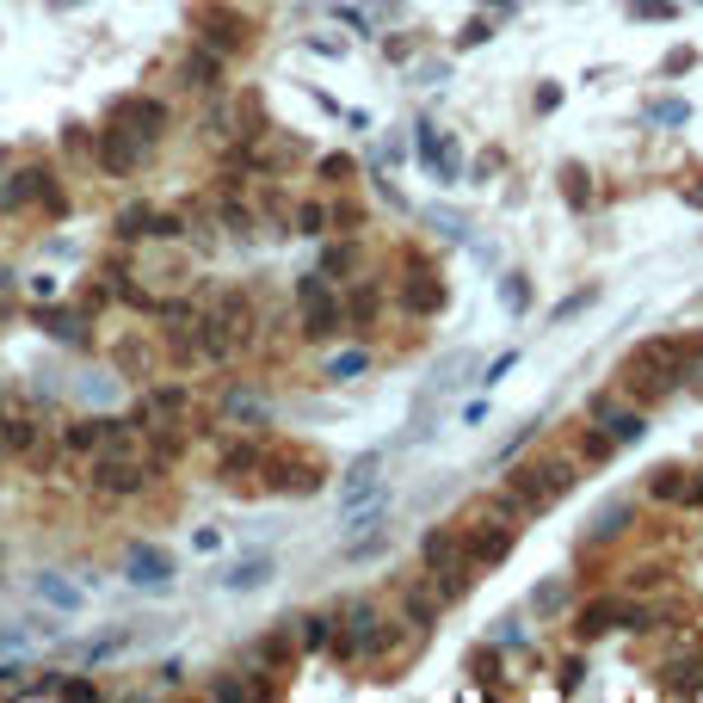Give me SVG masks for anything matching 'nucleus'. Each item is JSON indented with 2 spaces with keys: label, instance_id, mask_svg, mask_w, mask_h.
Masks as SVG:
<instances>
[{
  "label": "nucleus",
  "instance_id": "nucleus-14",
  "mask_svg": "<svg viewBox=\"0 0 703 703\" xmlns=\"http://www.w3.org/2000/svg\"><path fill=\"white\" fill-rule=\"evenodd\" d=\"M401 303L414 309V315H438V309H444V284L420 266V272H407V284H401Z\"/></svg>",
  "mask_w": 703,
  "mask_h": 703
},
{
  "label": "nucleus",
  "instance_id": "nucleus-16",
  "mask_svg": "<svg viewBox=\"0 0 703 703\" xmlns=\"http://www.w3.org/2000/svg\"><path fill=\"white\" fill-rule=\"evenodd\" d=\"M198 19L210 25L204 37H210V44H216V50H241V44H247V19H235V13H216V7H204Z\"/></svg>",
  "mask_w": 703,
  "mask_h": 703
},
{
  "label": "nucleus",
  "instance_id": "nucleus-15",
  "mask_svg": "<svg viewBox=\"0 0 703 703\" xmlns=\"http://www.w3.org/2000/svg\"><path fill=\"white\" fill-rule=\"evenodd\" d=\"M420 562H426V574L463 562V537H457V531H426V537H420Z\"/></svg>",
  "mask_w": 703,
  "mask_h": 703
},
{
  "label": "nucleus",
  "instance_id": "nucleus-6",
  "mask_svg": "<svg viewBox=\"0 0 703 703\" xmlns=\"http://www.w3.org/2000/svg\"><path fill=\"white\" fill-rule=\"evenodd\" d=\"M272 481V494H315L321 488V469L309 463V457H290V451H278V457H266V469H259Z\"/></svg>",
  "mask_w": 703,
  "mask_h": 703
},
{
  "label": "nucleus",
  "instance_id": "nucleus-36",
  "mask_svg": "<svg viewBox=\"0 0 703 703\" xmlns=\"http://www.w3.org/2000/svg\"><path fill=\"white\" fill-rule=\"evenodd\" d=\"M562 192H568L574 204H586V198H592V185H586V173H580V167H568V173H562Z\"/></svg>",
  "mask_w": 703,
  "mask_h": 703
},
{
  "label": "nucleus",
  "instance_id": "nucleus-33",
  "mask_svg": "<svg viewBox=\"0 0 703 703\" xmlns=\"http://www.w3.org/2000/svg\"><path fill=\"white\" fill-rule=\"evenodd\" d=\"M611 451H617V444H611V432H605V426H599V432H586V438H580V457H586V463H605Z\"/></svg>",
  "mask_w": 703,
  "mask_h": 703
},
{
  "label": "nucleus",
  "instance_id": "nucleus-7",
  "mask_svg": "<svg viewBox=\"0 0 703 703\" xmlns=\"http://www.w3.org/2000/svg\"><path fill=\"white\" fill-rule=\"evenodd\" d=\"M414 155L444 179V185H457V173H463V161H457V148H451V136H444L438 124H420L414 130Z\"/></svg>",
  "mask_w": 703,
  "mask_h": 703
},
{
  "label": "nucleus",
  "instance_id": "nucleus-45",
  "mask_svg": "<svg viewBox=\"0 0 703 703\" xmlns=\"http://www.w3.org/2000/svg\"><path fill=\"white\" fill-rule=\"evenodd\" d=\"M321 173H327V179H346V173H352V161H346V155H327V161H321Z\"/></svg>",
  "mask_w": 703,
  "mask_h": 703
},
{
  "label": "nucleus",
  "instance_id": "nucleus-2",
  "mask_svg": "<svg viewBox=\"0 0 703 703\" xmlns=\"http://www.w3.org/2000/svg\"><path fill=\"white\" fill-rule=\"evenodd\" d=\"M512 537H518V525H506V518H475V525L463 518V555L481 568H500L512 555Z\"/></svg>",
  "mask_w": 703,
  "mask_h": 703
},
{
  "label": "nucleus",
  "instance_id": "nucleus-21",
  "mask_svg": "<svg viewBox=\"0 0 703 703\" xmlns=\"http://www.w3.org/2000/svg\"><path fill=\"white\" fill-rule=\"evenodd\" d=\"M37 321H44V327L56 333V340H74V346H87V340H93V333H87V315H81V309H44Z\"/></svg>",
  "mask_w": 703,
  "mask_h": 703
},
{
  "label": "nucleus",
  "instance_id": "nucleus-30",
  "mask_svg": "<svg viewBox=\"0 0 703 703\" xmlns=\"http://www.w3.org/2000/svg\"><path fill=\"white\" fill-rule=\"evenodd\" d=\"M562 605H568V580H543L531 592V611H562Z\"/></svg>",
  "mask_w": 703,
  "mask_h": 703
},
{
  "label": "nucleus",
  "instance_id": "nucleus-44",
  "mask_svg": "<svg viewBox=\"0 0 703 703\" xmlns=\"http://www.w3.org/2000/svg\"><path fill=\"white\" fill-rule=\"evenodd\" d=\"M352 315H358V321L377 315V290H358V296H352Z\"/></svg>",
  "mask_w": 703,
  "mask_h": 703
},
{
  "label": "nucleus",
  "instance_id": "nucleus-29",
  "mask_svg": "<svg viewBox=\"0 0 703 703\" xmlns=\"http://www.w3.org/2000/svg\"><path fill=\"white\" fill-rule=\"evenodd\" d=\"M37 420H25V414H7V451H37Z\"/></svg>",
  "mask_w": 703,
  "mask_h": 703
},
{
  "label": "nucleus",
  "instance_id": "nucleus-48",
  "mask_svg": "<svg viewBox=\"0 0 703 703\" xmlns=\"http://www.w3.org/2000/svg\"><path fill=\"white\" fill-rule=\"evenodd\" d=\"M19 685V666H0V691H13Z\"/></svg>",
  "mask_w": 703,
  "mask_h": 703
},
{
  "label": "nucleus",
  "instance_id": "nucleus-18",
  "mask_svg": "<svg viewBox=\"0 0 703 703\" xmlns=\"http://www.w3.org/2000/svg\"><path fill=\"white\" fill-rule=\"evenodd\" d=\"M401 611H407V623H414L420 636H426V629L438 623V611H444V599H438V592H420V586H407V592H401Z\"/></svg>",
  "mask_w": 703,
  "mask_h": 703
},
{
  "label": "nucleus",
  "instance_id": "nucleus-13",
  "mask_svg": "<svg viewBox=\"0 0 703 703\" xmlns=\"http://www.w3.org/2000/svg\"><path fill=\"white\" fill-rule=\"evenodd\" d=\"M414 636H420L414 623H377V629H370V642H364V660H401Z\"/></svg>",
  "mask_w": 703,
  "mask_h": 703
},
{
  "label": "nucleus",
  "instance_id": "nucleus-11",
  "mask_svg": "<svg viewBox=\"0 0 703 703\" xmlns=\"http://www.w3.org/2000/svg\"><path fill=\"white\" fill-rule=\"evenodd\" d=\"M179 407H185V389L179 383H161V389H148V401L136 407V426L142 432H161V420H173Z\"/></svg>",
  "mask_w": 703,
  "mask_h": 703
},
{
  "label": "nucleus",
  "instance_id": "nucleus-9",
  "mask_svg": "<svg viewBox=\"0 0 703 703\" xmlns=\"http://www.w3.org/2000/svg\"><path fill=\"white\" fill-rule=\"evenodd\" d=\"M592 420H605V432H611V444H636V438L648 432V420L636 414V407H623L617 395H599V401H592Z\"/></svg>",
  "mask_w": 703,
  "mask_h": 703
},
{
  "label": "nucleus",
  "instance_id": "nucleus-49",
  "mask_svg": "<svg viewBox=\"0 0 703 703\" xmlns=\"http://www.w3.org/2000/svg\"><path fill=\"white\" fill-rule=\"evenodd\" d=\"M685 198H691V204H703V185H691V192H685Z\"/></svg>",
  "mask_w": 703,
  "mask_h": 703
},
{
  "label": "nucleus",
  "instance_id": "nucleus-41",
  "mask_svg": "<svg viewBox=\"0 0 703 703\" xmlns=\"http://www.w3.org/2000/svg\"><path fill=\"white\" fill-rule=\"evenodd\" d=\"M648 118H654V124H685V105H679V99H666V105H654V111H648Z\"/></svg>",
  "mask_w": 703,
  "mask_h": 703
},
{
  "label": "nucleus",
  "instance_id": "nucleus-46",
  "mask_svg": "<svg viewBox=\"0 0 703 703\" xmlns=\"http://www.w3.org/2000/svg\"><path fill=\"white\" fill-rule=\"evenodd\" d=\"M512 364H518V358H512V352H500V358L488 364V377H481V383H500V377H506V370H512Z\"/></svg>",
  "mask_w": 703,
  "mask_h": 703
},
{
  "label": "nucleus",
  "instance_id": "nucleus-25",
  "mask_svg": "<svg viewBox=\"0 0 703 703\" xmlns=\"http://www.w3.org/2000/svg\"><path fill=\"white\" fill-rule=\"evenodd\" d=\"M31 592H37L44 605H56V611H74V605H81V592H74L68 580H56V574H37V580H31Z\"/></svg>",
  "mask_w": 703,
  "mask_h": 703
},
{
  "label": "nucleus",
  "instance_id": "nucleus-38",
  "mask_svg": "<svg viewBox=\"0 0 703 703\" xmlns=\"http://www.w3.org/2000/svg\"><path fill=\"white\" fill-rule=\"evenodd\" d=\"M494 642H518V648H525V617H500V629H494Z\"/></svg>",
  "mask_w": 703,
  "mask_h": 703
},
{
  "label": "nucleus",
  "instance_id": "nucleus-10",
  "mask_svg": "<svg viewBox=\"0 0 703 703\" xmlns=\"http://www.w3.org/2000/svg\"><path fill=\"white\" fill-rule=\"evenodd\" d=\"M648 494L666 506H697L703 500V481H685V469H654L648 475Z\"/></svg>",
  "mask_w": 703,
  "mask_h": 703
},
{
  "label": "nucleus",
  "instance_id": "nucleus-12",
  "mask_svg": "<svg viewBox=\"0 0 703 703\" xmlns=\"http://www.w3.org/2000/svg\"><path fill=\"white\" fill-rule=\"evenodd\" d=\"M266 469V451L259 444H247V438H229L222 444V457H216V475H229V481H247V475H259Z\"/></svg>",
  "mask_w": 703,
  "mask_h": 703
},
{
  "label": "nucleus",
  "instance_id": "nucleus-8",
  "mask_svg": "<svg viewBox=\"0 0 703 703\" xmlns=\"http://www.w3.org/2000/svg\"><path fill=\"white\" fill-rule=\"evenodd\" d=\"M124 574H130L136 586H167V580H173V555L155 549V543H130V549H124Z\"/></svg>",
  "mask_w": 703,
  "mask_h": 703
},
{
  "label": "nucleus",
  "instance_id": "nucleus-32",
  "mask_svg": "<svg viewBox=\"0 0 703 703\" xmlns=\"http://www.w3.org/2000/svg\"><path fill=\"white\" fill-rule=\"evenodd\" d=\"M296 642H303V648H327V642H333V617H303Z\"/></svg>",
  "mask_w": 703,
  "mask_h": 703
},
{
  "label": "nucleus",
  "instance_id": "nucleus-24",
  "mask_svg": "<svg viewBox=\"0 0 703 703\" xmlns=\"http://www.w3.org/2000/svg\"><path fill=\"white\" fill-rule=\"evenodd\" d=\"M617 617H623V605H617V599H592V605L580 611V636H586V642H592V636H605Z\"/></svg>",
  "mask_w": 703,
  "mask_h": 703
},
{
  "label": "nucleus",
  "instance_id": "nucleus-3",
  "mask_svg": "<svg viewBox=\"0 0 703 703\" xmlns=\"http://www.w3.org/2000/svg\"><path fill=\"white\" fill-rule=\"evenodd\" d=\"M148 142H155V136H142L136 124L105 130V136H99V167H105L111 179H124L130 167H142V161H148Z\"/></svg>",
  "mask_w": 703,
  "mask_h": 703
},
{
  "label": "nucleus",
  "instance_id": "nucleus-31",
  "mask_svg": "<svg viewBox=\"0 0 703 703\" xmlns=\"http://www.w3.org/2000/svg\"><path fill=\"white\" fill-rule=\"evenodd\" d=\"M623 525H629V506H623V500H617V506H605V512H599V518H592V543H599V537H617V531H623Z\"/></svg>",
  "mask_w": 703,
  "mask_h": 703
},
{
  "label": "nucleus",
  "instance_id": "nucleus-40",
  "mask_svg": "<svg viewBox=\"0 0 703 703\" xmlns=\"http://www.w3.org/2000/svg\"><path fill=\"white\" fill-rule=\"evenodd\" d=\"M580 679H586V666H580V660H562V673H555V685H562V691H580Z\"/></svg>",
  "mask_w": 703,
  "mask_h": 703
},
{
  "label": "nucleus",
  "instance_id": "nucleus-19",
  "mask_svg": "<svg viewBox=\"0 0 703 703\" xmlns=\"http://www.w3.org/2000/svg\"><path fill=\"white\" fill-rule=\"evenodd\" d=\"M118 370H124V377H136V383H148V377H155V346L130 333V340L118 346Z\"/></svg>",
  "mask_w": 703,
  "mask_h": 703
},
{
  "label": "nucleus",
  "instance_id": "nucleus-22",
  "mask_svg": "<svg viewBox=\"0 0 703 703\" xmlns=\"http://www.w3.org/2000/svg\"><path fill=\"white\" fill-rule=\"evenodd\" d=\"M660 685H666V691H703V654L660 666Z\"/></svg>",
  "mask_w": 703,
  "mask_h": 703
},
{
  "label": "nucleus",
  "instance_id": "nucleus-39",
  "mask_svg": "<svg viewBox=\"0 0 703 703\" xmlns=\"http://www.w3.org/2000/svg\"><path fill=\"white\" fill-rule=\"evenodd\" d=\"M62 148H68V155H87V148H93V136H87L81 124H68V130H62Z\"/></svg>",
  "mask_w": 703,
  "mask_h": 703
},
{
  "label": "nucleus",
  "instance_id": "nucleus-34",
  "mask_svg": "<svg viewBox=\"0 0 703 703\" xmlns=\"http://www.w3.org/2000/svg\"><path fill=\"white\" fill-rule=\"evenodd\" d=\"M475 679L494 691V679H500V654H494V648H481V654H475Z\"/></svg>",
  "mask_w": 703,
  "mask_h": 703
},
{
  "label": "nucleus",
  "instance_id": "nucleus-4",
  "mask_svg": "<svg viewBox=\"0 0 703 703\" xmlns=\"http://www.w3.org/2000/svg\"><path fill=\"white\" fill-rule=\"evenodd\" d=\"M296 296H303V333L309 340H333V333H340V303L327 296L321 272H309L303 284H296Z\"/></svg>",
  "mask_w": 703,
  "mask_h": 703
},
{
  "label": "nucleus",
  "instance_id": "nucleus-5",
  "mask_svg": "<svg viewBox=\"0 0 703 703\" xmlns=\"http://www.w3.org/2000/svg\"><path fill=\"white\" fill-rule=\"evenodd\" d=\"M93 488H99L105 500H130V494H142V488H148V463H136L130 451H124V457L111 451V457L93 469Z\"/></svg>",
  "mask_w": 703,
  "mask_h": 703
},
{
  "label": "nucleus",
  "instance_id": "nucleus-43",
  "mask_svg": "<svg viewBox=\"0 0 703 703\" xmlns=\"http://www.w3.org/2000/svg\"><path fill=\"white\" fill-rule=\"evenodd\" d=\"M432 222H438L444 235H469V222H463V216H451V210H432Z\"/></svg>",
  "mask_w": 703,
  "mask_h": 703
},
{
  "label": "nucleus",
  "instance_id": "nucleus-47",
  "mask_svg": "<svg viewBox=\"0 0 703 703\" xmlns=\"http://www.w3.org/2000/svg\"><path fill=\"white\" fill-rule=\"evenodd\" d=\"M629 586H636V592H648V586H660V568H636V574H629Z\"/></svg>",
  "mask_w": 703,
  "mask_h": 703
},
{
  "label": "nucleus",
  "instance_id": "nucleus-37",
  "mask_svg": "<svg viewBox=\"0 0 703 703\" xmlns=\"http://www.w3.org/2000/svg\"><path fill=\"white\" fill-rule=\"evenodd\" d=\"M500 296H506V309H525V303H531V284H525V278H506Z\"/></svg>",
  "mask_w": 703,
  "mask_h": 703
},
{
  "label": "nucleus",
  "instance_id": "nucleus-20",
  "mask_svg": "<svg viewBox=\"0 0 703 703\" xmlns=\"http://www.w3.org/2000/svg\"><path fill=\"white\" fill-rule=\"evenodd\" d=\"M124 124H136L142 136H161L167 130V105L161 99H124Z\"/></svg>",
  "mask_w": 703,
  "mask_h": 703
},
{
  "label": "nucleus",
  "instance_id": "nucleus-1",
  "mask_svg": "<svg viewBox=\"0 0 703 703\" xmlns=\"http://www.w3.org/2000/svg\"><path fill=\"white\" fill-rule=\"evenodd\" d=\"M568 488H574V463L568 457H549V463H531V469L506 475V494L518 500V512H549Z\"/></svg>",
  "mask_w": 703,
  "mask_h": 703
},
{
  "label": "nucleus",
  "instance_id": "nucleus-42",
  "mask_svg": "<svg viewBox=\"0 0 703 703\" xmlns=\"http://www.w3.org/2000/svg\"><path fill=\"white\" fill-rule=\"evenodd\" d=\"M222 407H229V414H241V420H259V401H253V395H229Z\"/></svg>",
  "mask_w": 703,
  "mask_h": 703
},
{
  "label": "nucleus",
  "instance_id": "nucleus-28",
  "mask_svg": "<svg viewBox=\"0 0 703 703\" xmlns=\"http://www.w3.org/2000/svg\"><path fill=\"white\" fill-rule=\"evenodd\" d=\"M62 444H68V451H99V444H105V420H81V426H68V432H62Z\"/></svg>",
  "mask_w": 703,
  "mask_h": 703
},
{
  "label": "nucleus",
  "instance_id": "nucleus-26",
  "mask_svg": "<svg viewBox=\"0 0 703 703\" xmlns=\"http://www.w3.org/2000/svg\"><path fill=\"white\" fill-rule=\"evenodd\" d=\"M346 272H358V241H333V247H321V278H346Z\"/></svg>",
  "mask_w": 703,
  "mask_h": 703
},
{
  "label": "nucleus",
  "instance_id": "nucleus-27",
  "mask_svg": "<svg viewBox=\"0 0 703 703\" xmlns=\"http://www.w3.org/2000/svg\"><path fill=\"white\" fill-rule=\"evenodd\" d=\"M266 574H272V562H266V555H247V562H241L235 574H222V592H247V586H259Z\"/></svg>",
  "mask_w": 703,
  "mask_h": 703
},
{
  "label": "nucleus",
  "instance_id": "nucleus-17",
  "mask_svg": "<svg viewBox=\"0 0 703 703\" xmlns=\"http://www.w3.org/2000/svg\"><path fill=\"white\" fill-rule=\"evenodd\" d=\"M185 87L216 93V87H222V56H216V50H192V56H185Z\"/></svg>",
  "mask_w": 703,
  "mask_h": 703
},
{
  "label": "nucleus",
  "instance_id": "nucleus-23",
  "mask_svg": "<svg viewBox=\"0 0 703 703\" xmlns=\"http://www.w3.org/2000/svg\"><path fill=\"white\" fill-rule=\"evenodd\" d=\"M377 469H383V457H358V463H352V475H346V488H340V500H346V506H358L370 488H377Z\"/></svg>",
  "mask_w": 703,
  "mask_h": 703
},
{
  "label": "nucleus",
  "instance_id": "nucleus-35",
  "mask_svg": "<svg viewBox=\"0 0 703 703\" xmlns=\"http://www.w3.org/2000/svg\"><path fill=\"white\" fill-rule=\"evenodd\" d=\"M296 229H303V235H321V229H327V210H321V204H303V210H296Z\"/></svg>",
  "mask_w": 703,
  "mask_h": 703
}]
</instances>
